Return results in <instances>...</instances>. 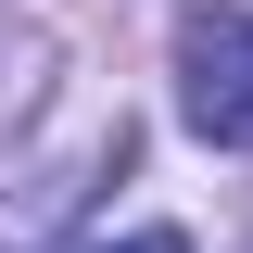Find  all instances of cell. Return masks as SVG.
<instances>
[{
	"instance_id": "obj_2",
	"label": "cell",
	"mask_w": 253,
	"mask_h": 253,
	"mask_svg": "<svg viewBox=\"0 0 253 253\" xmlns=\"http://www.w3.org/2000/svg\"><path fill=\"white\" fill-rule=\"evenodd\" d=\"M101 253H190L177 228H126V241H101Z\"/></svg>"
},
{
	"instance_id": "obj_1",
	"label": "cell",
	"mask_w": 253,
	"mask_h": 253,
	"mask_svg": "<svg viewBox=\"0 0 253 253\" xmlns=\"http://www.w3.org/2000/svg\"><path fill=\"white\" fill-rule=\"evenodd\" d=\"M177 114L190 139L253 152V13H177Z\"/></svg>"
}]
</instances>
